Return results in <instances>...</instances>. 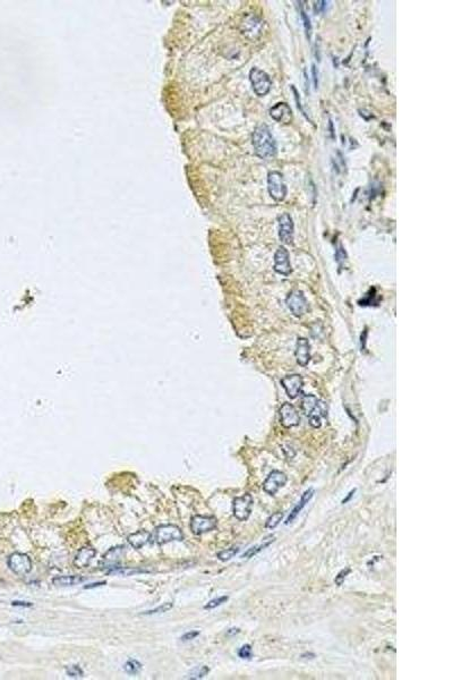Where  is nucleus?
<instances>
[{
  "instance_id": "7",
  "label": "nucleus",
  "mask_w": 453,
  "mask_h": 680,
  "mask_svg": "<svg viewBox=\"0 0 453 680\" xmlns=\"http://www.w3.org/2000/svg\"><path fill=\"white\" fill-rule=\"evenodd\" d=\"M7 565L13 573L18 576H24L32 570V560L25 553L15 552L9 556Z\"/></svg>"
},
{
  "instance_id": "35",
  "label": "nucleus",
  "mask_w": 453,
  "mask_h": 680,
  "mask_svg": "<svg viewBox=\"0 0 453 680\" xmlns=\"http://www.w3.org/2000/svg\"><path fill=\"white\" fill-rule=\"evenodd\" d=\"M199 635V632H196V630H190V632L186 633L183 637H181V641H192V639L196 638Z\"/></svg>"
},
{
  "instance_id": "5",
  "label": "nucleus",
  "mask_w": 453,
  "mask_h": 680,
  "mask_svg": "<svg viewBox=\"0 0 453 680\" xmlns=\"http://www.w3.org/2000/svg\"><path fill=\"white\" fill-rule=\"evenodd\" d=\"M267 191L272 199L281 202L287 196V186L283 181V175L279 172H270L267 175Z\"/></svg>"
},
{
  "instance_id": "18",
  "label": "nucleus",
  "mask_w": 453,
  "mask_h": 680,
  "mask_svg": "<svg viewBox=\"0 0 453 680\" xmlns=\"http://www.w3.org/2000/svg\"><path fill=\"white\" fill-rule=\"evenodd\" d=\"M326 416H328V407H326V405L323 402L319 400L316 407L313 409V412L307 417L311 426L314 427V429H319L322 425V418H326Z\"/></svg>"
},
{
  "instance_id": "31",
  "label": "nucleus",
  "mask_w": 453,
  "mask_h": 680,
  "mask_svg": "<svg viewBox=\"0 0 453 680\" xmlns=\"http://www.w3.org/2000/svg\"><path fill=\"white\" fill-rule=\"evenodd\" d=\"M350 573H351V569L349 568V567H347V568L342 569V570L340 571V573L338 574V576H335L334 583L337 584L338 586H341V585H342L343 582H344V579H346L347 576H348L349 574H350Z\"/></svg>"
},
{
  "instance_id": "37",
  "label": "nucleus",
  "mask_w": 453,
  "mask_h": 680,
  "mask_svg": "<svg viewBox=\"0 0 453 680\" xmlns=\"http://www.w3.org/2000/svg\"><path fill=\"white\" fill-rule=\"evenodd\" d=\"M326 5H328V3H326V2H316L315 5H314L315 13L323 12L326 8Z\"/></svg>"
},
{
  "instance_id": "19",
  "label": "nucleus",
  "mask_w": 453,
  "mask_h": 680,
  "mask_svg": "<svg viewBox=\"0 0 453 680\" xmlns=\"http://www.w3.org/2000/svg\"><path fill=\"white\" fill-rule=\"evenodd\" d=\"M127 540H128V543L131 547L136 549V550H139V549H142L143 547L151 542L152 534L145 530H140L137 531V532L128 535Z\"/></svg>"
},
{
  "instance_id": "8",
  "label": "nucleus",
  "mask_w": 453,
  "mask_h": 680,
  "mask_svg": "<svg viewBox=\"0 0 453 680\" xmlns=\"http://www.w3.org/2000/svg\"><path fill=\"white\" fill-rule=\"evenodd\" d=\"M288 477L281 471H272L263 483V490L269 495H275L287 483Z\"/></svg>"
},
{
  "instance_id": "36",
  "label": "nucleus",
  "mask_w": 453,
  "mask_h": 680,
  "mask_svg": "<svg viewBox=\"0 0 453 680\" xmlns=\"http://www.w3.org/2000/svg\"><path fill=\"white\" fill-rule=\"evenodd\" d=\"M312 76H313V84H314V88L317 89V87H319V74H317L315 65H312Z\"/></svg>"
},
{
  "instance_id": "30",
  "label": "nucleus",
  "mask_w": 453,
  "mask_h": 680,
  "mask_svg": "<svg viewBox=\"0 0 453 680\" xmlns=\"http://www.w3.org/2000/svg\"><path fill=\"white\" fill-rule=\"evenodd\" d=\"M252 655H253V653H252L251 645H244V646L239 648L238 656L240 657V659L249 660V659H252Z\"/></svg>"
},
{
  "instance_id": "23",
  "label": "nucleus",
  "mask_w": 453,
  "mask_h": 680,
  "mask_svg": "<svg viewBox=\"0 0 453 680\" xmlns=\"http://www.w3.org/2000/svg\"><path fill=\"white\" fill-rule=\"evenodd\" d=\"M274 540H275V537H273V535H270V537H267L266 539L263 540V542H262L261 544H258V546H255V547L249 548L246 552H244V553H243L242 558H251V557H253V556L257 555V553L260 552V551H262L263 549H265L266 547H269L272 542H274Z\"/></svg>"
},
{
  "instance_id": "17",
  "label": "nucleus",
  "mask_w": 453,
  "mask_h": 680,
  "mask_svg": "<svg viewBox=\"0 0 453 680\" xmlns=\"http://www.w3.org/2000/svg\"><path fill=\"white\" fill-rule=\"evenodd\" d=\"M97 555V551L95 549L92 547H83L81 548L79 552L76 553V557L74 559V566L76 568H85L90 565V562L93 560V558Z\"/></svg>"
},
{
  "instance_id": "25",
  "label": "nucleus",
  "mask_w": 453,
  "mask_h": 680,
  "mask_svg": "<svg viewBox=\"0 0 453 680\" xmlns=\"http://www.w3.org/2000/svg\"><path fill=\"white\" fill-rule=\"evenodd\" d=\"M208 672H210V669H208V666H206V665L197 666V668H195L194 670L190 671V672L187 675V678L188 679H202V678L205 677V675H207Z\"/></svg>"
},
{
  "instance_id": "33",
  "label": "nucleus",
  "mask_w": 453,
  "mask_h": 680,
  "mask_svg": "<svg viewBox=\"0 0 453 680\" xmlns=\"http://www.w3.org/2000/svg\"><path fill=\"white\" fill-rule=\"evenodd\" d=\"M67 674L69 677L72 678H79V677H83V671L80 668L79 665H71L69 668H67Z\"/></svg>"
},
{
  "instance_id": "21",
  "label": "nucleus",
  "mask_w": 453,
  "mask_h": 680,
  "mask_svg": "<svg viewBox=\"0 0 453 680\" xmlns=\"http://www.w3.org/2000/svg\"><path fill=\"white\" fill-rule=\"evenodd\" d=\"M313 495H314V489H312V488H311V489H308L307 491H305V492H304V494L301 495L300 501H299L297 506L293 508V510H292L291 512H290V515H289V517H288V519H287V521H285V524L288 525V524H290V523H292V521L297 518V516H298L299 514H300V511L303 510V508L305 507V506H306V503H308V501H310V500L313 498Z\"/></svg>"
},
{
  "instance_id": "29",
  "label": "nucleus",
  "mask_w": 453,
  "mask_h": 680,
  "mask_svg": "<svg viewBox=\"0 0 453 680\" xmlns=\"http://www.w3.org/2000/svg\"><path fill=\"white\" fill-rule=\"evenodd\" d=\"M300 15H301V20L304 22V29H305V33L308 40H311V34H312V25H311V21L310 17L307 16L306 12L303 10L300 7Z\"/></svg>"
},
{
  "instance_id": "38",
  "label": "nucleus",
  "mask_w": 453,
  "mask_h": 680,
  "mask_svg": "<svg viewBox=\"0 0 453 680\" xmlns=\"http://www.w3.org/2000/svg\"><path fill=\"white\" fill-rule=\"evenodd\" d=\"M106 584H107L106 582H100V583H94V584H91V585H86V586H84V588H85V589H90V588H94V587H99V586H102V585H106Z\"/></svg>"
},
{
  "instance_id": "10",
  "label": "nucleus",
  "mask_w": 453,
  "mask_h": 680,
  "mask_svg": "<svg viewBox=\"0 0 453 680\" xmlns=\"http://www.w3.org/2000/svg\"><path fill=\"white\" fill-rule=\"evenodd\" d=\"M285 303H287L288 308L296 317H301L308 310V304L305 296L299 290H293L290 292Z\"/></svg>"
},
{
  "instance_id": "15",
  "label": "nucleus",
  "mask_w": 453,
  "mask_h": 680,
  "mask_svg": "<svg viewBox=\"0 0 453 680\" xmlns=\"http://www.w3.org/2000/svg\"><path fill=\"white\" fill-rule=\"evenodd\" d=\"M281 385L283 386V388L287 393L288 397L291 399L298 397V395L301 393V388L304 385L303 377L298 374H292V375H287L284 376L282 380H281Z\"/></svg>"
},
{
  "instance_id": "39",
  "label": "nucleus",
  "mask_w": 453,
  "mask_h": 680,
  "mask_svg": "<svg viewBox=\"0 0 453 680\" xmlns=\"http://www.w3.org/2000/svg\"><path fill=\"white\" fill-rule=\"evenodd\" d=\"M355 492H356V489H355V490H352V491H350V493L348 494V497H347L346 499H343V500H342V503H343V504H344V503H347V502L349 501V500L351 499V497H352L353 493H355Z\"/></svg>"
},
{
  "instance_id": "1",
  "label": "nucleus",
  "mask_w": 453,
  "mask_h": 680,
  "mask_svg": "<svg viewBox=\"0 0 453 680\" xmlns=\"http://www.w3.org/2000/svg\"><path fill=\"white\" fill-rule=\"evenodd\" d=\"M252 143L256 155L261 159L269 160L276 155V143L265 124L258 125L252 135Z\"/></svg>"
},
{
  "instance_id": "2",
  "label": "nucleus",
  "mask_w": 453,
  "mask_h": 680,
  "mask_svg": "<svg viewBox=\"0 0 453 680\" xmlns=\"http://www.w3.org/2000/svg\"><path fill=\"white\" fill-rule=\"evenodd\" d=\"M125 551L126 548L124 546H117L115 548L109 549V550L104 553L102 560L100 562L101 569L106 571L107 574H115L118 569L121 568L120 562L122 558H124Z\"/></svg>"
},
{
  "instance_id": "12",
  "label": "nucleus",
  "mask_w": 453,
  "mask_h": 680,
  "mask_svg": "<svg viewBox=\"0 0 453 680\" xmlns=\"http://www.w3.org/2000/svg\"><path fill=\"white\" fill-rule=\"evenodd\" d=\"M274 271L283 276H289L291 273V263H290L289 252L284 246H280L274 255Z\"/></svg>"
},
{
  "instance_id": "28",
  "label": "nucleus",
  "mask_w": 453,
  "mask_h": 680,
  "mask_svg": "<svg viewBox=\"0 0 453 680\" xmlns=\"http://www.w3.org/2000/svg\"><path fill=\"white\" fill-rule=\"evenodd\" d=\"M238 551H239L238 547H231L229 549H225V550L217 553V558H219L221 561H228V560L231 559V558H234L236 555H237Z\"/></svg>"
},
{
  "instance_id": "6",
  "label": "nucleus",
  "mask_w": 453,
  "mask_h": 680,
  "mask_svg": "<svg viewBox=\"0 0 453 680\" xmlns=\"http://www.w3.org/2000/svg\"><path fill=\"white\" fill-rule=\"evenodd\" d=\"M254 500L249 493H245L242 497H237L234 499L233 502V514L234 517L239 521H246L252 514Z\"/></svg>"
},
{
  "instance_id": "11",
  "label": "nucleus",
  "mask_w": 453,
  "mask_h": 680,
  "mask_svg": "<svg viewBox=\"0 0 453 680\" xmlns=\"http://www.w3.org/2000/svg\"><path fill=\"white\" fill-rule=\"evenodd\" d=\"M293 234L294 227L291 215L289 213H283L279 217V237L281 242L284 244H292L293 243Z\"/></svg>"
},
{
  "instance_id": "40",
  "label": "nucleus",
  "mask_w": 453,
  "mask_h": 680,
  "mask_svg": "<svg viewBox=\"0 0 453 680\" xmlns=\"http://www.w3.org/2000/svg\"><path fill=\"white\" fill-rule=\"evenodd\" d=\"M237 633H239V629H238V628H233V629H229L228 635H231V634H237Z\"/></svg>"
},
{
  "instance_id": "4",
  "label": "nucleus",
  "mask_w": 453,
  "mask_h": 680,
  "mask_svg": "<svg viewBox=\"0 0 453 680\" xmlns=\"http://www.w3.org/2000/svg\"><path fill=\"white\" fill-rule=\"evenodd\" d=\"M249 81H251L253 90L256 93V96L264 97L270 92L272 81L270 76L262 69L256 68V67L252 68L249 71Z\"/></svg>"
},
{
  "instance_id": "14",
  "label": "nucleus",
  "mask_w": 453,
  "mask_h": 680,
  "mask_svg": "<svg viewBox=\"0 0 453 680\" xmlns=\"http://www.w3.org/2000/svg\"><path fill=\"white\" fill-rule=\"evenodd\" d=\"M270 116L275 121L288 125L292 121V110L287 102H278L270 109Z\"/></svg>"
},
{
  "instance_id": "16",
  "label": "nucleus",
  "mask_w": 453,
  "mask_h": 680,
  "mask_svg": "<svg viewBox=\"0 0 453 680\" xmlns=\"http://www.w3.org/2000/svg\"><path fill=\"white\" fill-rule=\"evenodd\" d=\"M296 358L299 365L305 367L311 359V346L306 338H298L296 344Z\"/></svg>"
},
{
  "instance_id": "27",
  "label": "nucleus",
  "mask_w": 453,
  "mask_h": 680,
  "mask_svg": "<svg viewBox=\"0 0 453 680\" xmlns=\"http://www.w3.org/2000/svg\"><path fill=\"white\" fill-rule=\"evenodd\" d=\"M125 671L128 674H137L139 673V671L142 670V664L139 663L138 661L136 660H129L126 662V664L124 665Z\"/></svg>"
},
{
  "instance_id": "20",
  "label": "nucleus",
  "mask_w": 453,
  "mask_h": 680,
  "mask_svg": "<svg viewBox=\"0 0 453 680\" xmlns=\"http://www.w3.org/2000/svg\"><path fill=\"white\" fill-rule=\"evenodd\" d=\"M245 30H244V34H251V39H255L262 33V26H263V22L258 19L256 16H251L245 21Z\"/></svg>"
},
{
  "instance_id": "3",
  "label": "nucleus",
  "mask_w": 453,
  "mask_h": 680,
  "mask_svg": "<svg viewBox=\"0 0 453 680\" xmlns=\"http://www.w3.org/2000/svg\"><path fill=\"white\" fill-rule=\"evenodd\" d=\"M183 539H184L183 531H181L178 526L171 524L159 526V527H157L156 531H154L153 535L154 542L159 544V546H163V544L172 541H181Z\"/></svg>"
},
{
  "instance_id": "26",
  "label": "nucleus",
  "mask_w": 453,
  "mask_h": 680,
  "mask_svg": "<svg viewBox=\"0 0 453 680\" xmlns=\"http://www.w3.org/2000/svg\"><path fill=\"white\" fill-rule=\"evenodd\" d=\"M282 518H283L282 512H274V514H272V516H270L269 518H267L266 523H265V527L267 530L275 528L276 526H278L281 523Z\"/></svg>"
},
{
  "instance_id": "9",
  "label": "nucleus",
  "mask_w": 453,
  "mask_h": 680,
  "mask_svg": "<svg viewBox=\"0 0 453 680\" xmlns=\"http://www.w3.org/2000/svg\"><path fill=\"white\" fill-rule=\"evenodd\" d=\"M217 525V520L213 516H194L190 520V531L195 535H201L211 532Z\"/></svg>"
},
{
  "instance_id": "22",
  "label": "nucleus",
  "mask_w": 453,
  "mask_h": 680,
  "mask_svg": "<svg viewBox=\"0 0 453 680\" xmlns=\"http://www.w3.org/2000/svg\"><path fill=\"white\" fill-rule=\"evenodd\" d=\"M86 578L83 577V576H79V575H71V576H57L52 579V584L56 585V586H61V587H66V586H74V585H79L85 582Z\"/></svg>"
},
{
  "instance_id": "32",
  "label": "nucleus",
  "mask_w": 453,
  "mask_h": 680,
  "mask_svg": "<svg viewBox=\"0 0 453 680\" xmlns=\"http://www.w3.org/2000/svg\"><path fill=\"white\" fill-rule=\"evenodd\" d=\"M171 608H172V605H171V603H163V605H162V606H160V607H158V608H156V609H153V610H149V611H146V612H144V615H156V614H163V612H167L168 610H170V609H171Z\"/></svg>"
},
{
  "instance_id": "34",
  "label": "nucleus",
  "mask_w": 453,
  "mask_h": 680,
  "mask_svg": "<svg viewBox=\"0 0 453 680\" xmlns=\"http://www.w3.org/2000/svg\"><path fill=\"white\" fill-rule=\"evenodd\" d=\"M226 601H228V596L217 597V598H215V600H212V601L208 602L204 608H205V609H213V608H216V607H219L221 605H223V603L226 602Z\"/></svg>"
},
{
  "instance_id": "24",
  "label": "nucleus",
  "mask_w": 453,
  "mask_h": 680,
  "mask_svg": "<svg viewBox=\"0 0 453 680\" xmlns=\"http://www.w3.org/2000/svg\"><path fill=\"white\" fill-rule=\"evenodd\" d=\"M317 403H319V399L315 397L314 395H305L301 399V408L305 415L308 416L310 414L313 412V409L316 407Z\"/></svg>"
},
{
  "instance_id": "13",
  "label": "nucleus",
  "mask_w": 453,
  "mask_h": 680,
  "mask_svg": "<svg viewBox=\"0 0 453 680\" xmlns=\"http://www.w3.org/2000/svg\"><path fill=\"white\" fill-rule=\"evenodd\" d=\"M280 422L284 427H293L299 425L300 423V416L294 408L293 405L289 403H284L280 408Z\"/></svg>"
}]
</instances>
